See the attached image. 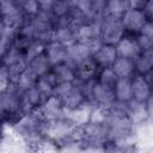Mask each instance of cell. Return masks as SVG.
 Instances as JSON below:
<instances>
[{
  "label": "cell",
  "instance_id": "cell-1",
  "mask_svg": "<svg viewBox=\"0 0 153 153\" xmlns=\"http://www.w3.org/2000/svg\"><path fill=\"white\" fill-rule=\"evenodd\" d=\"M54 94H56L61 99L66 114H69L90 104L87 92L85 91L82 85L76 81L57 84L54 90Z\"/></svg>",
  "mask_w": 153,
  "mask_h": 153
},
{
  "label": "cell",
  "instance_id": "cell-2",
  "mask_svg": "<svg viewBox=\"0 0 153 153\" xmlns=\"http://www.w3.org/2000/svg\"><path fill=\"white\" fill-rule=\"evenodd\" d=\"M24 114L22 96L13 86L0 91V123L13 127Z\"/></svg>",
  "mask_w": 153,
  "mask_h": 153
},
{
  "label": "cell",
  "instance_id": "cell-3",
  "mask_svg": "<svg viewBox=\"0 0 153 153\" xmlns=\"http://www.w3.org/2000/svg\"><path fill=\"white\" fill-rule=\"evenodd\" d=\"M81 143L87 147H99L103 149L104 143L109 140V128L105 122L86 121L79 124Z\"/></svg>",
  "mask_w": 153,
  "mask_h": 153
},
{
  "label": "cell",
  "instance_id": "cell-4",
  "mask_svg": "<svg viewBox=\"0 0 153 153\" xmlns=\"http://www.w3.org/2000/svg\"><path fill=\"white\" fill-rule=\"evenodd\" d=\"M124 33L120 18L102 16L98 20V38L100 43L115 45Z\"/></svg>",
  "mask_w": 153,
  "mask_h": 153
},
{
  "label": "cell",
  "instance_id": "cell-5",
  "mask_svg": "<svg viewBox=\"0 0 153 153\" xmlns=\"http://www.w3.org/2000/svg\"><path fill=\"white\" fill-rule=\"evenodd\" d=\"M33 35L36 39H39L44 43L53 41V35L55 30V18L50 14L49 11H41L36 17L31 19Z\"/></svg>",
  "mask_w": 153,
  "mask_h": 153
},
{
  "label": "cell",
  "instance_id": "cell-6",
  "mask_svg": "<svg viewBox=\"0 0 153 153\" xmlns=\"http://www.w3.org/2000/svg\"><path fill=\"white\" fill-rule=\"evenodd\" d=\"M88 100L93 106L108 110L115 103L114 90L110 87H105L96 81H92L88 87Z\"/></svg>",
  "mask_w": 153,
  "mask_h": 153
},
{
  "label": "cell",
  "instance_id": "cell-7",
  "mask_svg": "<svg viewBox=\"0 0 153 153\" xmlns=\"http://www.w3.org/2000/svg\"><path fill=\"white\" fill-rule=\"evenodd\" d=\"M151 74H139L135 73L130 78L131 84V94L133 100L139 103H147L152 100V84H151Z\"/></svg>",
  "mask_w": 153,
  "mask_h": 153
},
{
  "label": "cell",
  "instance_id": "cell-8",
  "mask_svg": "<svg viewBox=\"0 0 153 153\" xmlns=\"http://www.w3.org/2000/svg\"><path fill=\"white\" fill-rule=\"evenodd\" d=\"M120 19L124 32L127 35H133V36H136L141 31L146 22H152L147 19L143 11L133 10V8H127Z\"/></svg>",
  "mask_w": 153,
  "mask_h": 153
},
{
  "label": "cell",
  "instance_id": "cell-9",
  "mask_svg": "<svg viewBox=\"0 0 153 153\" xmlns=\"http://www.w3.org/2000/svg\"><path fill=\"white\" fill-rule=\"evenodd\" d=\"M100 67L94 61L92 55L78 61L74 63V71H75V81L80 84H86L94 81Z\"/></svg>",
  "mask_w": 153,
  "mask_h": 153
},
{
  "label": "cell",
  "instance_id": "cell-10",
  "mask_svg": "<svg viewBox=\"0 0 153 153\" xmlns=\"http://www.w3.org/2000/svg\"><path fill=\"white\" fill-rule=\"evenodd\" d=\"M75 42L85 43L94 48L100 43L98 38V20H86L74 27Z\"/></svg>",
  "mask_w": 153,
  "mask_h": 153
},
{
  "label": "cell",
  "instance_id": "cell-11",
  "mask_svg": "<svg viewBox=\"0 0 153 153\" xmlns=\"http://www.w3.org/2000/svg\"><path fill=\"white\" fill-rule=\"evenodd\" d=\"M115 48H116L117 56L128 57L133 60H135L141 53V48L139 45L136 36L127 35V33H124V36L115 44Z\"/></svg>",
  "mask_w": 153,
  "mask_h": 153
},
{
  "label": "cell",
  "instance_id": "cell-12",
  "mask_svg": "<svg viewBox=\"0 0 153 153\" xmlns=\"http://www.w3.org/2000/svg\"><path fill=\"white\" fill-rule=\"evenodd\" d=\"M149 104H151V100L147 103H139V102L131 100L129 104H127V114H128L129 121L134 127L143 124L151 117Z\"/></svg>",
  "mask_w": 153,
  "mask_h": 153
},
{
  "label": "cell",
  "instance_id": "cell-13",
  "mask_svg": "<svg viewBox=\"0 0 153 153\" xmlns=\"http://www.w3.org/2000/svg\"><path fill=\"white\" fill-rule=\"evenodd\" d=\"M51 67L60 65L62 62L69 61V51H68V45H65L57 41H50L45 44V50H44Z\"/></svg>",
  "mask_w": 153,
  "mask_h": 153
},
{
  "label": "cell",
  "instance_id": "cell-14",
  "mask_svg": "<svg viewBox=\"0 0 153 153\" xmlns=\"http://www.w3.org/2000/svg\"><path fill=\"white\" fill-rule=\"evenodd\" d=\"M38 111L41 112V115L43 116V118L45 121L55 120V118H59V117L66 115V111L63 109L61 99L54 93L50 94L44 100V103L42 104V106H41V109Z\"/></svg>",
  "mask_w": 153,
  "mask_h": 153
},
{
  "label": "cell",
  "instance_id": "cell-15",
  "mask_svg": "<svg viewBox=\"0 0 153 153\" xmlns=\"http://www.w3.org/2000/svg\"><path fill=\"white\" fill-rule=\"evenodd\" d=\"M20 96H22V105L25 112L38 111L42 104L44 103V100L48 98L36 86H32L31 88L22 92Z\"/></svg>",
  "mask_w": 153,
  "mask_h": 153
},
{
  "label": "cell",
  "instance_id": "cell-16",
  "mask_svg": "<svg viewBox=\"0 0 153 153\" xmlns=\"http://www.w3.org/2000/svg\"><path fill=\"white\" fill-rule=\"evenodd\" d=\"M92 57L99 65V67H111L115 59L117 57L116 48L111 44L99 43L92 51Z\"/></svg>",
  "mask_w": 153,
  "mask_h": 153
},
{
  "label": "cell",
  "instance_id": "cell-17",
  "mask_svg": "<svg viewBox=\"0 0 153 153\" xmlns=\"http://www.w3.org/2000/svg\"><path fill=\"white\" fill-rule=\"evenodd\" d=\"M50 72L53 73L57 84H60V82H74L75 81L74 63L71 61H66V62H62L60 65L53 66Z\"/></svg>",
  "mask_w": 153,
  "mask_h": 153
},
{
  "label": "cell",
  "instance_id": "cell-18",
  "mask_svg": "<svg viewBox=\"0 0 153 153\" xmlns=\"http://www.w3.org/2000/svg\"><path fill=\"white\" fill-rule=\"evenodd\" d=\"M112 90H114L116 103L129 104L133 100L130 78H118Z\"/></svg>",
  "mask_w": 153,
  "mask_h": 153
},
{
  "label": "cell",
  "instance_id": "cell-19",
  "mask_svg": "<svg viewBox=\"0 0 153 153\" xmlns=\"http://www.w3.org/2000/svg\"><path fill=\"white\" fill-rule=\"evenodd\" d=\"M111 68L114 69L117 78H131L135 73V62L133 59L117 56L111 65Z\"/></svg>",
  "mask_w": 153,
  "mask_h": 153
},
{
  "label": "cell",
  "instance_id": "cell-20",
  "mask_svg": "<svg viewBox=\"0 0 153 153\" xmlns=\"http://www.w3.org/2000/svg\"><path fill=\"white\" fill-rule=\"evenodd\" d=\"M135 62V69L139 74H148L153 71V48L141 50L139 56L134 60Z\"/></svg>",
  "mask_w": 153,
  "mask_h": 153
},
{
  "label": "cell",
  "instance_id": "cell-21",
  "mask_svg": "<svg viewBox=\"0 0 153 153\" xmlns=\"http://www.w3.org/2000/svg\"><path fill=\"white\" fill-rule=\"evenodd\" d=\"M27 67L37 78L47 74L51 69V65H50L45 53H42L41 55H38V56L33 57L31 61H29Z\"/></svg>",
  "mask_w": 153,
  "mask_h": 153
},
{
  "label": "cell",
  "instance_id": "cell-22",
  "mask_svg": "<svg viewBox=\"0 0 153 153\" xmlns=\"http://www.w3.org/2000/svg\"><path fill=\"white\" fill-rule=\"evenodd\" d=\"M68 51H69V61L75 63L90 55H92L93 51V47L85 44V43H80V42H74L71 45H68Z\"/></svg>",
  "mask_w": 153,
  "mask_h": 153
},
{
  "label": "cell",
  "instance_id": "cell-23",
  "mask_svg": "<svg viewBox=\"0 0 153 153\" xmlns=\"http://www.w3.org/2000/svg\"><path fill=\"white\" fill-rule=\"evenodd\" d=\"M36 81H37V76L30 71L29 67H26V68L23 71V73L16 79V81L13 82L12 86H13L19 93H22V92H24V91L31 88L32 86H35V85H36Z\"/></svg>",
  "mask_w": 153,
  "mask_h": 153
},
{
  "label": "cell",
  "instance_id": "cell-24",
  "mask_svg": "<svg viewBox=\"0 0 153 153\" xmlns=\"http://www.w3.org/2000/svg\"><path fill=\"white\" fill-rule=\"evenodd\" d=\"M53 41H57L65 45H71L72 43L75 42L74 38V29L68 26V25H55L54 35H53Z\"/></svg>",
  "mask_w": 153,
  "mask_h": 153
},
{
  "label": "cell",
  "instance_id": "cell-25",
  "mask_svg": "<svg viewBox=\"0 0 153 153\" xmlns=\"http://www.w3.org/2000/svg\"><path fill=\"white\" fill-rule=\"evenodd\" d=\"M128 7H127L126 0H106L102 16H110V17L121 18V16L124 13V11Z\"/></svg>",
  "mask_w": 153,
  "mask_h": 153
},
{
  "label": "cell",
  "instance_id": "cell-26",
  "mask_svg": "<svg viewBox=\"0 0 153 153\" xmlns=\"http://www.w3.org/2000/svg\"><path fill=\"white\" fill-rule=\"evenodd\" d=\"M73 2H74V0H53L49 12L55 18V20L63 18L71 11Z\"/></svg>",
  "mask_w": 153,
  "mask_h": 153
},
{
  "label": "cell",
  "instance_id": "cell-27",
  "mask_svg": "<svg viewBox=\"0 0 153 153\" xmlns=\"http://www.w3.org/2000/svg\"><path fill=\"white\" fill-rule=\"evenodd\" d=\"M117 75L115 74L114 69L111 67H102L94 79L96 82L105 86V87H110V88H114L116 81H117Z\"/></svg>",
  "mask_w": 153,
  "mask_h": 153
},
{
  "label": "cell",
  "instance_id": "cell-28",
  "mask_svg": "<svg viewBox=\"0 0 153 153\" xmlns=\"http://www.w3.org/2000/svg\"><path fill=\"white\" fill-rule=\"evenodd\" d=\"M45 44L47 43H44V42H42V41H39V39H32L31 42H30V44L26 47V49L24 50V59H25V61L26 62H29V61H31L33 57H36V56H38V55H41L42 53H44V50H45Z\"/></svg>",
  "mask_w": 153,
  "mask_h": 153
},
{
  "label": "cell",
  "instance_id": "cell-29",
  "mask_svg": "<svg viewBox=\"0 0 153 153\" xmlns=\"http://www.w3.org/2000/svg\"><path fill=\"white\" fill-rule=\"evenodd\" d=\"M20 10L23 12V14L27 18V19H32L33 17H36L41 11V5L38 4L37 0H25L22 5H20Z\"/></svg>",
  "mask_w": 153,
  "mask_h": 153
},
{
  "label": "cell",
  "instance_id": "cell-30",
  "mask_svg": "<svg viewBox=\"0 0 153 153\" xmlns=\"http://www.w3.org/2000/svg\"><path fill=\"white\" fill-rule=\"evenodd\" d=\"M12 47V35L8 32H5L0 35V60L4 59L6 53Z\"/></svg>",
  "mask_w": 153,
  "mask_h": 153
},
{
  "label": "cell",
  "instance_id": "cell-31",
  "mask_svg": "<svg viewBox=\"0 0 153 153\" xmlns=\"http://www.w3.org/2000/svg\"><path fill=\"white\" fill-rule=\"evenodd\" d=\"M12 86V79L8 73V69L5 65L0 66V91L6 90Z\"/></svg>",
  "mask_w": 153,
  "mask_h": 153
},
{
  "label": "cell",
  "instance_id": "cell-32",
  "mask_svg": "<svg viewBox=\"0 0 153 153\" xmlns=\"http://www.w3.org/2000/svg\"><path fill=\"white\" fill-rule=\"evenodd\" d=\"M126 2H127V7L128 8L145 11V8L149 4H152V0H126Z\"/></svg>",
  "mask_w": 153,
  "mask_h": 153
},
{
  "label": "cell",
  "instance_id": "cell-33",
  "mask_svg": "<svg viewBox=\"0 0 153 153\" xmlns=\"http://www.w3.org/2000/svg\"><path fill=\"white\" fill-rule=\"evenodd\" d=\"M93 6H94V10H96V13L97 16L100 18L102 14H103V8H104V5L106 2V0H91Z\"/></svg>",
  "mask_w": 153,
  "mask_h": 153
},
{
  "label": "cell",
  "instance_id": "cell-34",
  "mask_svg": "<svg viewBox=\"0 0 153 153\" xmlns=\"http://www.w3.org/2000/svg\"><path fill=\"white\" fill-rule=\"evenodd\" d=\"M4 137H5V126L0 123V143H2Z\"/></svg>",
  "mask_w": 153,
  "mask_h": 153
},
{
  "label": "cell",
  "instance_id": "cell-35",
  "mask_svg": "<svg viewBox=\"0 0 153 153\" xmlns=\"http://www.w3.org/2000/svg\"><path fill=\"white\" fill-rule=\"evenodd\" d=\"M4 31H5V29H4L2 22H1V19H0V35H1V33H4Z\"/></svg>",
  "mask_w": 153,
  "mask_h": 153
},
{
  "label": "cell",
  "instance_id": "cell-36",
  "mask_svg": "<svg viewBox=\"0 0 153 153\" xmlns=\"http://www.w3.org/2000/svg\"><path fill=\"white\" fill-rule=\"evenodd\" d=\"M13 1H14V2H17L18 5H22V4H23L25 0H13Z\"/></svg>",
  "mask_w": 153,
  "mask_h": 153
},
{
  "label": "cell",
  "instance_id": "cell-37",
  "mask_svg": "<svg viewBox=\"0 0 153 153\" xmlns=\"http://www.w3.org/2000/svg\"><path fill=\"white\" fill-rule=\"evenodd\" d=\"M1 65H2V61H1V60H0V66H1Z\"/></svg>",
  "mask_w": 153,
  "mask_h": 153
}]
</instances>
